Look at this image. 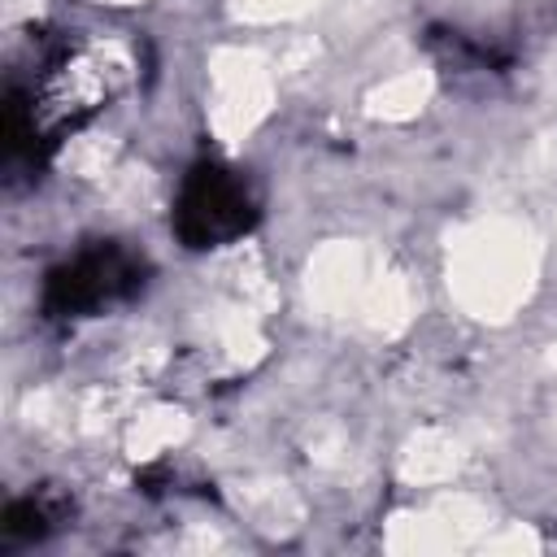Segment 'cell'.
Listing matches in <instances>:
<instances>
[{"label": "cell", "mask_w": 557, "mask_h": 557, "mask_svg": "<svg viewBox=\"0 0 557 557\" xmlns=\"http://www.w3.org/2000/svg\"><path fill=\"white\" fill-rule=\"evenodd\" d=\"M257 218L252 187L239 170H226L218 161H200L174 200V231L187 248H218L239 239Z\"/></svg>", "instance_id": "obj_1"}, {"label": "cell", "mask_w": 557, "mask_h": 557, "mask_svg": "<svg viewBox=\"0 0 557 557\" xmlns=\"http://www.w3.org/2000/svg\"><path fill=\"white\" fill-rule=\"evenodd\" d=\"M139 283H144V261L135 252H126L122 244H91L48 274L44 309L52 318H91L135 296Z\"/></svg>", "instance_id": "obj_2"}]
</instances>
